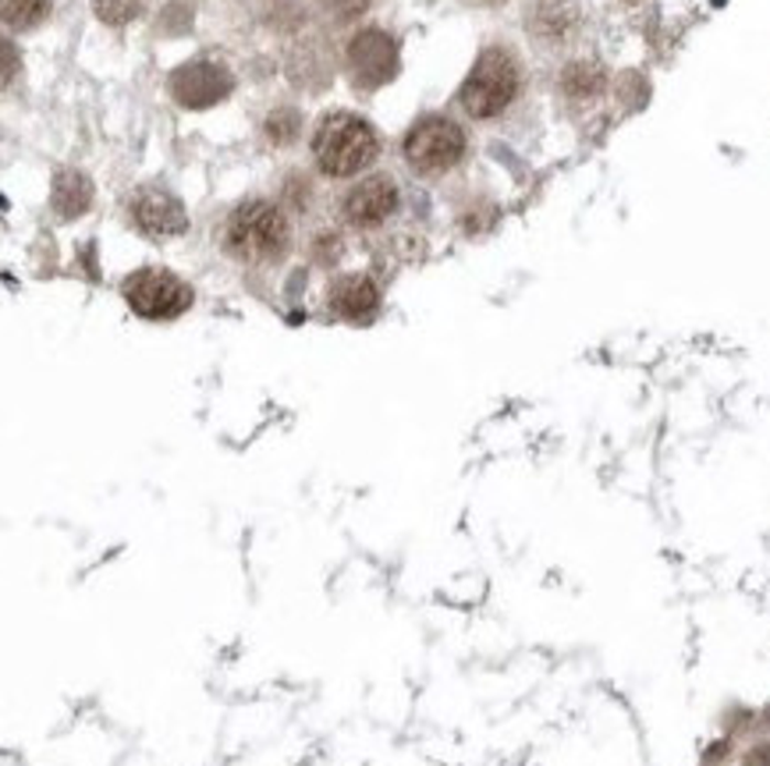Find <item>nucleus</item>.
<instances>
[{"mask_svg":"<svg viewBox=\"0 0 770 766\" xmlns=\"http://www.w3.org/2000/svg\"><path fill=\"white\" fill-rule=\"evenodd\" d=\"M220 249L235 263L270 266L281 263L292 249V220L270 199H246L224 217L220 223Z\"/></svg>","mask_w":770,"mask_h":766,"instance_id":"1","label":"nucleus"},{"mask_svg":"<svg viewBox=\"0 0 770 766\" xmlns=\"http://www.w3.org/2000/svg\"><path fill=\"white\" fill-rule=\"evenodd\" d=\"M341 210L351 228H359V231L380 228V223L398 210V185L388 174H370V178H362L348 192Z\"/></svg>","mask_w":770,"mask_h":766,"instance_id":"9","label":"nucleus"},{"mask_svg":"<svg viewBox=\"0 0 770 766\" xmlns=\"http://www.w3.org/2000/svg\"><path fill=\"white\" fill-rule=\"evenodd\" d=\"M334 19H356V14H362L366 8H370V0H319Z\"/></svg>","mask_w":770,"mask_h":766,"instance_id":"16","label":"nucleus"},{"mask_svg":"<svg viewBox=\"0 0 770 766\" xmlns=\"http://www.w3.org/2000/svg\"><path fill=\"white\" fill-rule=\"evenodd\" d=\"M96 14H100V22L107 25H124L135 19L139 11V0H93Z\"/></svg>","mask_w":770,"mask_h":766,"instance_id":"15","label":"nucleus"},{"mask_svg":"<svg viewBox=\"0 0 770 766\" xmlns=\"http://www.w3.org/2000/svg\"><path fill=\"white\" fill-rule=\"evenodd\" d=\"M121 295L142 319H174L192 306V287L178 274L156 266L128 274L121 284Z\"/></svg>","mask_w":770,"mask_h":766,"instance_id":"5","label":"nucleus"},{"mask_svg":"<svg viewBox=\"0 0 770 766\" xmlns=\"http://www.w3.org/2000/svg\"><path fill=\"white\" fill-rule=\"evenodd\" d=\"M295 135H299V114L292 107H281L267 118V139L274 142V146H288Z\"/></svg>","mask_w":770,"mask_h":766,"instance_id":"14","label":"nucleus"},{"mask_svg":"<svg viewBox=\"0 0 770 766\" xmlns=\"http://www.w3.org/2000/svg\"><path fill=\"white\" fill-rule=\"evenodd\" d=\"M484 4H505V0H484Z\"/></svg>","mask_w":770,"mask_h":766,"instance_id":"18","label":"nucleus"},{"mask_svg":"<svg viewBox=\"0 0 770 766\" xmlns=\"http://www.w3.org/2000/svg\"><path fill=\"white\" fill-rule=\"evenodd\" d=\"M345 57H348L351 83H356L359 89H370V92L394 83V75L401 68V54H398L394 36L377 25L359 29L356 36L348 40Z\"/></svg>","mask_w":770,"mask_h":766,"instance_id":"6","label":"nucleus"},{"mask_svg":"<svg viewBox=\"0 0 770 766\" xmlns=\"http://www.w3.org/2000/svg\"><path fill=\"white\" fill-rule=\"evenodd\" d=\"M167 89H171V100L178 107L206 110V107H217L220 100H228L235 89V78L217 61H192L171 75Z\"/></svg>","mask_w":770,"mask_h":766,"instance_id":"7","label":"nucleus"},{"mask_svg":"<svg viewBox=\"0 0 770 766\" xmlns=\"http://www.w3.org/2000/svg\"><path fill=\"white\" fill-rule=\"evenodd\" d=\"M132 220H135V228L150 238H178L188 231V214L182 199L160 185H147L135 192Z\"/></svg>","mask_w":770,"mask_h":766,"instance_id":"8","label":"nucleus"},{"mask_svg":"<svg viewBox=\"0 0 770 766\" xmlns=\"http://www.w3.org/2000/svg\"><path fill=\"white\" fill-rule=\"evenodd\" d=\"M327 306L345 319H370L380 309V287L366 274H341L327 287Z\"/></svg>","mask_w":770,"mask_h":766,"instance_id":"10","label":"nucleus"},{"mask_svg":"<svg viewBox=\"0 0 770 766\" xmlns=\"http://www.w3.org/2000/svg\"><path fill=\"white\" fill-rule=\"evenodd\" d=\"M522 64L508 46H487L458 89V107L473 121H494L519 100Z\"/></svg>","mask_w":770,"mask_h":766,"instance_id":"2","label":"nucleus"},{"mask_svg":"<svg viewBox=\"0 0 770 766\" xmlns=\"http://www.w3.org/2000/svg\"><path fill=\"white\" fill-rule=\"evenodd\" d=\"M380 153V139L370 121L356 114H330L313 135V160L327 178H356Z\"/></svg>","mask_w":770,"mask_h":766,"instance_id":"3","label":"nucleus"},{"mask_svg":"<svg viewBox=\"0 0 770 766\" xmlns=\"http://www.w3.org/2000/svg\"><path fill=\"white\" fill-rule=\"evenodd\" d=\"M465 150H469V139H465L462 124L444 114L420 118L409 128L405 146H401L409 171L420 178H441V174L455 171L465 160Z\"/></svg>","mask_w":770,"mask_h":766,"instance_id":"4","label":"nucleus"},{"mask_svg":"<svg viewBox=\"0 0 770 766\" xmlns=\"http://www.w3.org/2000/svg\"><path fill=\"white\" fill-rule=\"evenodd\" d=\"M600 89H604V72L593 61H572L561 72V92L572 96V100H593Z\"/></svg>","mask_w":770,"mask_h":766,"instance_id":"12","label":"nucleus"},{"mask_svg":"<svg viewBox=\"0 0 770 766\" xmlns=\"http://www.w3.org/2000/svg\"><path fill=\"white\" fill-rule=\"evenodd\" d=\"M51 206L64 220L83 217L93 206V182L78 171H61L54 178V188H51Z\"/></svg>","mask_w":770,"mask_h":766,"instance_id":"11","label":"nucleus"},{"mask_svg":"<svg viewBox=\"0 0 770 766\" xmlns=\"http://www.w3.org/2000/svg\"><path fill=\"white\" fill-rule=\"evenodd\" d=\"M742 766H770V742H760V745H752Z\"/></svg>","mask_w":770,"mask_h":766,"instance_id":"17","label":"nucleus"},{"mask_svg":"<svg viewBox=\"0 0 770 766\" xmlns=\"http://www.w3.org/2000/svg\"><path fill=\"white\" fill-rule=\"evenodd\" d=\"M51 14V0H4V25L8 29H36L40 22H46Z\"/></svg>","mask_w":770,"mask_h":766,"instance_id":"13","label":"nucleus"}]
</instances>
